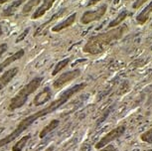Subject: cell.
I'll use <instances>...</instances> for the list:
<instances>
[{"mask_svg": "<svg viewBox=\"0 0 152 151\" xmlns=\"http://www.w3.org/2000/svg\"><path fill=\"white\" fill-rule=\"evenodd\" d=\"M86 87H87L86 82H80V84L73 85L70 89L63 92L62 95L60 96L58 98L54 99L50 104L46 105L45 107L39 109L38 112L24 117L16 125V127L14 128V130L12 132H10L9 134L5 136L4 138L0 139V148L6 146V145L11 143L13 140H15L17 137H19V136L21 135V133L24 132L25 130H27L37 119L42 118V117H44V116H47L48 115H50V113H53L54 112H56V110L60 109L62 105H64L66 102H68L69 99H70L72 96H74L75 95H77V93L80 92H82Z\"/></svg>", "mask_w": 152, "mask_h": 151, "instance_id": "1", "label": "cell"}, {"mask_svg": "<svg viewBox=\"0 0 152 151\" xmlns=\"http://www.w3.org/2000/svg\"><path fill=\"white\" fill-rule=\"evenodd\" d=\"M126 30H127V26L122 25V26L113 28L107 32L91 36L86 43L83 50L85 53L91 54V55H97V54L104 53L114 42L122 38Z\"/></svg>", "mask_w": 152, "mask_h": 151, "instance_id": "2", "label": "cell"}, {"mask_svg": "<svg viewBox=\"0 0 152 151\" xmlns=\"http://www.w3.org/2000/svg\"><path fill=\"white\" fill-rule=\"evenodd\" d=\"M43 80H44L43 77H35V78H33L28 84L25 85L24 87L11 98L9 104H8V110H9V112H14V110L22 107L23 105L27 102L29 96H31L33 93H35L36 90L39 89Z\"/></svg>", "mask_w": 152, "mask_h": 151, "instance_id": "3", "label": "cell"}, {"mask_svg": "<svg viewBox=\"0 0 152 151\" xmlns=\"http://www.w3.org/2000/svg\"><path fill=\"white\" fill-rule=\"evenodd\" d=\"M126 130V126L124 124H121V125H118L117 127L113 128L111 129L107 134H105L104 137H102L99 141H97L96 145H94V148L96 149H102L104 148V146H107V144H110L111 141L115 140V139L119 138L120 136H122L124 134Z\"/></svg>", "mask_w": 152, "mask_h": 151, "instance_id": "4", "label": "cell"}, {"mask_svg": "<svg viewBox=\"0 0 152 151\" xmlns=\"http://www.w3.org/2000/svg\"><path fill=\"white\" fill-rule=\"evenodd\" d=\"M107 10V5L102 4L94 10L86 11L81 17V23L87 25V24L91 23V22H94V21H99V20H100L104 16Z\"/></svg>", "mask_w": 152, "mask_h": 151, "instance_id": "5", "label": "cell"}, {"mask_svg": "<svg viewBox=\"0 0 152 151\" xmlns=\"http://www.w3.org/2000/svg\"><path fill=\"white\" fill-rule=\"evenodd\" d=\"M80 76H81V70L80 69L72 70V71H68L66 73H63L61 76H59L53 82V88L54 89H61L62 87H64L68 82L74 81L75 79H77Z\"/></svg>", "mask_w": 152, "mask_h": 151, "instance_id": "6", "label": "cell"}, {"mask_svg": "<svg viewBox=\"0 0 152 151\" xmlns=\"http://www.w3.org/2000/svg\"><path fill=\"white\" fill-rule=\"evenodd\" d=\"M52 90L49 87H46L45 89H43L42 92L37 93L35 98L33 99V104L35 107H41V105L45 104L46 102H48L52 98Z\"/></svg>", "mask_w": 152, "mask_h": 151, "instance_id": "7", "label": "cell"}, {"mask_svg": "<svg viewBox=\"0 0 152 151\" xmlns=\"http://www.w3.org/2000/svg\"><path fill=\"white\" fill-rule=\"evenodd\" d=\"M19 72L18 67H14L11 69L5 71V73L2 76H0V90H3L12 80L15 78L16 75Z\"/></svg>", "mask_w": 152, "mask_h": 151, "instance_id": "8", "label": "cell"}, {"mask_svg": "<svg viewBox=\"0 0 152 151\" xmlns=\"http://www.w3.org/2000/svg\"><path fill=\"white\" fill-rule=\"evenodd\" d=\"M24 55H25L24 49H20V50L17 51V52L14 53L13 55H11L10 57H8V58L5 59L2 63H0V74L5 70V68L10 66L12 63L18 61V60H21V58H23V56Z\"/></svg>", "mask_w": 152, "mask_h": 151, "instance_id": "9", "label": "cell"}, {"mask_svg": "<svg viewBox=\"0 0 152 151\" xmlns=\"http://www.w3.org/2000/svg\"><path fill=\"white\" fill-rule=\"evenodd\" d=\"M55 2H56V0H44L43 3L40 5V6L37 8V10L35 12L32 14L31 18L34 20V19H38L40 17H42L48 10H50L51 8L53 7Z\"/></svg>", "mask_w": 152, "mask_h": 151, "instance_id": "10", "label": "cell"}, {"mask_svg": "<svg viewBox=\"0 0 152 151\" xmlns=\"http://www.w3.org/2000/svg\"><path fill=\"white\" fill-rule=\"evenodd\" d=\"M76 19H77V13L71 14V15L69 16L66 20H64V21L61 22V23L57 24L56 26H54L52 28V32H60V31L64 30V29H66V28H69L75 23Z\"/></svg>", "mask_w": 152, "mask_h": 151, "instance_id": "11", "label": "cell"}, {"mask_svg": "<svg viewBox=\"0 0 152 151\" xmlns=\"http://www.w3.org/2000/svg\"><path fill=\"white\" fill-rule=\"evenodd\" d=\"M151 14H152V1L136 16V18H135L136 22L140 25H143L149 19Z\"/></svg>", "mask_w": 152, "mask_h": 151, "instance_id": "12", "label": "cell"}, {"mask_svg": "<svg viewBox=\"0 0 152 151\" xmlns=\"http://www.w3.org/2000/svg\"><path fill=\"white\" fill-rule=\"evenodd\" d=\"M59 124H60V120H59V119H53V120H51L44 128H43L41 131H40L39 137L41 138V139L44 138L46 135H48L50 132H52L53 130H55L56 128L59 126Z\"/></svg>", "mask_w": 152, "mask_h": 151, "instance_id": "13", "label": "cell"}, {"mask_svg": "<svg viewBox=\"0 0 152 151\" xmlns=\"http://www.w3.org/2000/svg\"><path fill=\"white\" fill-rule=\"evenodd\" d=\"M24 2L22 1V0H16V1H13L12 4H10L9 6H8L6 9L3 10V12H2V17H10L12 16L14 13L16 12V10L18 9V8L21 6V4H23Z\"/></svg>", "mask_w": 152, "mask_h": 151, "instance_id": "14", "label": "cell"}, {"mask_svg": "<svg viewBox=\"0 0 152 151\" xmlns=\"http://www.w3.org/2000/svg\"><path fill=\"white\" fill-rule=\"evenodd\" d=\"M66 11H67V8H62V9L60 10V11H58V12H57V13H55V14H54V15H53L52 17H51V18L49 19L47 22H45L44 24H42L41 26H40V27L38 28V29L36 30V32L34 33V36H37V35H39V34H40V32H41V31H42L43 29H44V27H46V26H47L48 24H50L51 22H53L54 20L58 19V18H61V17H62V16L64 15V14L66 13Z\"/></svg>", "mask_w": 152, "mask_h": 151, "instance_id": "15", "label": "cell"}, {"mask_svg": "<svg viewBox=\"0 0 152 151\" xmlns=\"http://www.w3.org/2000/svg\"><path fill=\"white\" fill-rule=\"evenodd\" d=\"M30 138H31V134L24 135L23 137H21V139H19V140L13 145L11 151H22L23 149H24L25 145L27 144V142Z\"/></svg>", "mask_w": 152, "mask_h": 151, "instance_id": "16", "label": "cell"}, {"mask_svg": "<svg viewBox=\"0 0 152 151\" xmlns=\"http://www.w3.org/2000/svg\"><path fill=\"white\" fill-rule=\"evenodd\" d=\"M127 15H128V11L127 10H122L121 12L118 14V16H117L115 19H113V21L108 24V28H115L116 26H118L121 22H123V20H125Z\"/></svg>", "mask_w": 152, "mask_h": 151, "instance_id": "17", "label": "cell"}, {"mask_svg": "<svg viewBox=\"0 0 152 151\" xmlns=\"http://www.w3.org/2000/svg\"><path fill=\"white\" fill-rule=\"evenodd\" d=\"M70 62H71V58H66V59L61 60L60 62L57 63V65L55 66V68H54V70L52 72V76H56L57 74H59L63 69H65V68L70 64Z\"/></svg>", "mask_w": 152, "mask_h": 151, "instance_id": "18", "label": "cell"}, {"mask_svg": "<svg viewBox=\"0 0 152 151\" xmlns=\"http://www.w3.org/2000/svg\"><path fill=\"white\" fill-rule=\"evenodd\" d=\"M40 2H41V0H28L26 3L24 4V6H23L22 13L24 14V15H26V14L32 11L34 7L38 6L40 4Z\"/></svg>", "mask_w": 152, "mask_h": 151, "instance_id": "19", "label": "cell"}, {"mask_svg": "<svg viewBox=\"0 0 152 151\" xmlns=\"http://www.w3.org/2000/svg\"><path fill=\"white\" fill-rule=\"evenodd\" d=\"M140 139H141L143 142H146V143L151 144L152 143V127L150 128V129H148L147 131L142 133V134L140 135Z\"/></svg>", "mask_w": 152, "mask_h": 151, "instance_id": "20", "label": "cell"}, {"mask_svg": "<svg viewBox=\"0 0 152 151\" xmlns=\"http://www.w3.org/2000/svg\"><path fill=\"white\" fill-rule=\"evenodd\" d=\"M148 0H135V2L132 4V8L133 9H138V8L143 5L145 3V2H147Z\"/></svg>", "mask_w": 152, "mask_h": 151, "instance_id": "21", "label": "cell"}, {"mask_svg": "<svg viewBox=\"0 0 152 151\" xmlns=\"http://www.w3.org/2000/svg\"><path fill=\"white\" fill-rule=\"evenodd\" d=\"M99 151H118V149L113 144H107V146H104V148L99 149Z\"/></svg>", "mask_w": 152, "mask_h": 151, "instance_id": "22", "label": "cell"}, {"mask_svg": "<svg viewBox=\"0 0 152 151\" xmlns=\"http://www.w3.org/2000/svg\"><path fill=\"white\" fill-rule=\"evenodd\" d=\"M7 49H8V45L6 44V43H2V44H0V58L3 56V54L6 52Z\"/></svg>", "mask_w": 152, "mask_h": 151, "instance_id": "23", "label": "cell"}, {"mask_svg": "<svg viewBox=\"0 0 152 151\" xmlns=\"http://www.w3.org/2000/svg\"><path fill=\"white\" fill-rule=\"evenodd\" d=\"M28 33H29V28H27V29L25 30L24 32H23V33L21 34V35H20V36L18 37V38H17V40H16V43H19L20 41H22V40L24 39L25 37L27 36V34H28Z\"/></svg>", "mask_w": 152, "mask_h": 151, "instance_id": "24", "label": "cell"}, {"mask_svg": "<svg viewBox=\"0 0 152 151\" xmlns=\"http://www.w3.org/2000/svg\"><path fill=\"white\" fill-rule=\"evenodd\" d=\"M3 35V29H2V27L0 26V37Z\"/></svg>", "mask_w": 152, "mask_h": 151, "instance_id": "25", "label": "cell"}, {"mask_svg": "<svg viewBox=\"0 0 152 151\" xmlns=\"http://www.w3.org/2000/svg\"><path fill=\"white\" fill-rule=\"evenodd\" d=\"M7 1H9V0H0V4H3V3H5V2H7Z\"/></svg>", "mask_w": 152, "mask_h": 151, "instance_id": "26", "label": "cell"}, {"mask_svg": "<svg viewBox=\"0 0 152 151\" xmlns=\"http://www.w3.org/2000/svg\"><path fill=\"white\" fill-rule=\"evenodd\" d=\"M146 151H152V149H150V150H146Z\"/></svg>", "mask_w": 152, "mask_h": 151, "instance_id": "27", "label": "cell"}, {"mask_svg": "<svg viewBox=\"0 0 152 151\" xmlns=\"http://www.w3.org/2000/svg\"><path fill=\"white\" fill-rule=\"evenodd\" d=\"M22 1H23V2H25V1H26V0H22Z\"/></svg>", "mask_w": 152, "mask_h": 151, "instance_id": "28", "label": "cell"}, {"mask_svg": "<svg viewBox=\"0 0 152 151\" xmlns=\"http://www.w3.org/2000/svg\"><path fill=\"white\" fill-rule=\"evenodd\" d=\"M124 1H128V0H124Z\"/></svg>", "mask_w": 152, "mask_h": 151, "instance_id": "29", "label": "cell"}, {"mask_svg": "<svg viewBox=\"0 0 152 151\" xmlns=\"http://www.w3.org/2000/svg\"><path fill=\"white\" fill-rule=\"evenodd\" d=\"M151 26H152V23H151Z\"/></svg>", "mask_w": 152, "mask_h": 151, "instance_id": "30", "label": "cell"}]
</instances>
